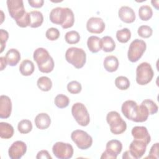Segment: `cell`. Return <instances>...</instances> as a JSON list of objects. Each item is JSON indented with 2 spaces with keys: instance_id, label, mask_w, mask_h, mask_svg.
Returning a JSON list of instances; mask_svg holds the SVG:
<instances>
[{
  "instance_id": "cell-1",
  "label": "cell",
  "mask_w": 159,
  "mask_h": 159,
  "mask_svg": "<svg viewBox=\"0 0 159 159\" xmlns=\"http://www.w3.org/2000/svg\"><path fill=\"white\" fill-rule=\"evenodd\" d=\"M121 111L127 119L135 122H145L149 116L148 111L144 105L141 104L139 106L132 100H127L123 102Z\"/></svg>"
},
{
  "instance_id": "cell-2",
  "label": "cell",
  "mask_w": 159,
  "mask_h": 159,
  "mask_svg": "<svg viewBox=\"0 0 159 159\" xmlns=\"http://www.w3.org/2000/svg\"><path fill=\"white\" fill-rule=\"evenodd\" d=\"M49 17L52 23L60 25L63 29L71 27L75 22L73 12L68 7H57L52 9Z\"/></svg>"
},
{
  "instance_id": "cell-3",
  "label": "cell",
  "mask_w": 159,
  "mask_h": 159,
  "mask_svg": "<svg viewBox=\"0 0 159 159\" xmlns=\"http://www.w3.org/2000/svg\"><path fill=\"white\" fill-rule=\"evenodd\" d=\"M7 6L9 13L18 26L25 27L27 25L29 12L25 11L22 0H7Z\"/></svg>"
},
{
  "instance_id": "cell-4",
  "label": "cell",
  "mask_w": 159,
  "mask_h": 159,
  "mask_svg": "<svg viewBox=\"0 0 159 159\" xmlns=\"http://www.w3.org/2000/svg\"><path fill=\"white\" fill-rule=\"evenodd\" d=\"M33 58L36 61L40 71L48 73L53 70L54 61L45 48L40 47L35 49L34 52Z\"/></svg>"
},
{
  "instance_id": "cell-5",
  "label": "cell",
  "mask_w": 159,
  "mask_h": 159,
  "mask_svg": "<svg viewBox=\"0 0 159 159\" xmlns=\"http://www.w3.org/2000/svg\"><path fill=\"white\" fill-rule=\"evenodd\" d=\"M66 60L77 69L83 67L86 61L84 50L78 47H70L65 53Z\"/></svg>"
},
{
  "instance_id": "cell-6",
  "label": "cell",
  "mask_w": 159,
  "mask_h": 159,
  "mask_svg": "<svg viewBox=\"0 0 159 159\" xmlns=\"http://www.w3.org/2000/svg\"><path fill=\"white\" fill-rule=\"evenodd\" d=\"M106 120L110 126L111 132L116 135L121 134L125 131L127 124L117 111H111L106 116Z\"/></svg>"
},
{
  "instance_id": "cell-7",
  "label": "cell",
  "mask_w": 159,
  "mask_h": 159,
  "mask_svg": "<svg viewBox=\"0 0 159 159\" xmlns=\"http://www.w3.org/2000/svg\"><path fill=\"white\" fill-rule=\"evenodd\" d=\"M154 75L152 66L147 62L139 64L136 69V82L140 85L149 83Z\"/></svg>"
},
{
  "instance_id": "cell-8",
  "label": "cell",
  "mask_w": 159,
  "mask_h": 159,
  "mask_svg": "<svg viewBox=\"0 0 159 159\" xmlns=\"http://www.w3.org/2000/svg\"><path fill=\"white\" fill-rule=\"evenodd\" d=\"M147 48L146 43L144 40L136 39L134 40L130 44L127 57L131 62L137 61L143 55Z\"/></svg>"
},
{
  "instance_id": "cell-9",
  "label": "cell",
  "mask_w": 159,
  "mask_h": 159,
  "mask_svg": "<svg viewBox=\"0 0 159 159\" xmlns=\"http://www.w3.org/2000/svg\"><path fill=\"white\" fill-rule=\"evenodd\" d=\"M71 114L76 122L81 126H87L90 122L89 112L83 103L76 102L71 107Z\"/></svg>"
},
{
  "instance_id": "cell-10",
  "label": "cell",
  "mask_w": 159,
  "mask_h": 159,
  "mask_svg": "<svg viewBox=\"0 0 159 159\" xmlns=\"http://www.w3.org/2000/svg\"><path fill=\"white\" fill-rule=\"evenodd\" d=\"M71 139L76 146L81 150L89 148L93 143V139L86 132L82 130H75L71 134Z\"/></svg>"
},
{
  "instance_id": "cell-11",
  "label": "cell",
  "mask_w": 159,
  "mask_h": 159,
  "mask_svg": "<svg viewBox=\"0 0 159 159\" xmlns=\"http://www.w3.org/2000/svg\"><path fill=\"white\" fill-rule=\"evenodd\" d=\"M52 152L54 155L59 159H69L73 157L74 151L71 144L57 142L53 145Z\"/></svg>"
},
{
  "instance_id": "cell-12",
  "label": "cell",
  "mask_w": 159,
  "mask_h": 159,
  "mask_svg": "<svg viewBox=\"0 0 159 159\" xmlns=\"http://www.w3.org/2000/svg\"><path fill=\"white\" fill-rule=\"evenodd\" d=\"M122 149V144L120 141L116 139L111 140L106 143V150L102 153L101 158L116 159Z\"/></svg>"
},
{
  "instance_id": "cell-13",
  "label": "cell",
  "mask_w": 159,
  "mask_h": 159,
  "mask_svg": "<svg viewBox=\"0 0 159 159\" xmlns=\"http://www.w3.org/2000/svg\"><path fill=\"white\" fill-rule=\"evenodd\" d=\"M27 151L26 144L20 140H17L12 143L8 150L9 157L12 159L20 158Z\"/></svg>"
},
{
  "instance_id": "cell-14",
  "label": "cell",
  "mask_w": 159,
  "mask_h": 159,
  "mask_svg": "<svg viewBox=\"0 0 159 159\" xmlns=\"http://www.w3.org/2000/svg\"><path fill=\"white\" fill-rule=\"evenodd\" d=\"M86 29L91 33L101 34L105 29V23L100 17H92L87 21Z\"/></svg>"
},
{
  "instance_id": "cell-15",
  "label": "cell",
  "mask_w": 159,
  "mask_h": 159,
  "mask_svg": "<svg viewBox=\"0 0 159 159\" xmlns=\"http://www.w3.org/2000/svg\"><path fill=\"white\" fill-rule=\"evenodd\" d=\"M132 135L134 139L143 142L147 145L151 141V137L148 132L147 129L144 126H135L131 131Z\"/></svg>"
},
{
  "instance_id": "cell-16",
  "label": "cell",
  "mask_w": 159,
  "mask_h": 159,
  "mask_svg": "<svg viewBox=\"0 0 159 159\" xmlns=\"http://www.w3.org/2000/svg\"><path fill=\"white\" fill-rule=\"evenodd\" d=\"M147 145L143 142L134 139L129 145V152L134 159L140 158L145 153Z\"/></svg>"
},
{
  "instance_id": "cell-17",
  "label": "cell",
  "mask_w": 159,
  "mask_h": 159,
  "mask_svg": "<svg viewBox=\"0 0 159 159\" xmlns=\"http://www.w3.org/2000/svg\"><path fill=\"white\" fill-rule=\"evenodd\" d=\"M12 111V102L9 97L6 95L0 96V117L7 119L11 116Z\"/></svg>"
},
{
  "instance_id": "cell-18",
  "label": "cell",
  "mask_w": 159,
  "mask_h": 159,
  "mask_svg": "<svg viewBox=\"0 0 159 159\" xmlns=\"http://www.w3.org/2000/svg\"><path fill=\"white\" fill-rule=\"evenodd\" d=\"M118 15L120 20L125 23H132L135 20L134 11L130 7L127 6H123L119 9Z\"/></svg>"
},
{
  "instance_id": "cell-19",
  "label": "cell",
  "mask_w": 159,
  "mask_h": 159,
  "mask_svg": "<svg viewBox=\"0 0 159 159\" xmlns=\"http://www.w3.org/2000/svg\"><path fill=\"white\" fill-rule=\"evenodd\" d=\"M35 124L36 127L40 129L44 130L49 127L51 124V119L50 116L47 113H40L35 117Z\"/></svg>"
},
{
  "instance_id": "cell-20",
  "label": "cell",
  "mask_w": 159,
  "mask_h": 159,
  "mask_svg": "<svg viewBox=\"0 0 159 159\" xmlns=\"http://www.w3.org/2000/svg\"><path fill=\"white\" fill-rule=\"evenodd\" d=\"M119 60L114 55L107 56L103 61V65L106 71L108 72L116 71L119 67Z\"/></svg>"
},
{
  "instance_id": "cell-21",
  "label": "cell",
  "mask_w": 159,
  "mask_h": 159,
  "mask_svg": "<svg viewBox=\"0 0 159 159\" xmlns=\"http://www.w3.org/2000/svg\"><path fill=\"white\" fill-rule=\"evenodd\" d=\"M5 58L9 65L16 66L20 60V52L16 48H11L6 53Z\"/></svg>"
},
{
  "instance_id": "cell-22",
  "label": "cell",
  "mask_w": 159,
  "mask_h": 159,
  "mask_svg": "<svg viewBox=\"0 0 159 159\" xmlns=\"http://www.w3.org/2000/svg\"><path fill=\"white\" fill-rule=\"evenodd\" d=\"M30 27L37 28L40 27L43 22V16L41 12L39 11H32L29 12Z\"/></svg>"
},
{
  "instance_id": "cell-23",
  "label": "cell",
  "mask_w": 159,
  "mask_h": 159,
  "mask_svg": "<svg viewBox=\"0 0 159 159\" xmlns=\"http://www.w3.org/2000/svg\"><path fill=\"white\" fill-rule=\"evenodd\" d=\"M87 45L92 53H97L102 48L101 39L98 36H90L88 39Z\"/></svg>"
},
{
  "instance_id": "cell-24",
  "label": "cell",
  "mask_w": 159,
  "mask_h": 159,
  "mask_svg": "<svg viewBox=\"0 0 159 159\" xmlns=\"http://www.w3.org/2000/svg\"><path fill=\"white\" fill-rule=\"evenodd\" d=\"M35 70L34 63L28 59L23 60L19 66V71L23 76L31 75Z\"/></svg>"
},
{
  "instance_id": "cell-25",
  "label": "cell",
  "mask_w": 159,
  "mask_h": 159,
  "mask_svg": "<svg viewBox=\"0 0 159 159\" xmlns=\"http://www.w3.org/2000/svg\"><path fill=\"white\" fill-rule=\"evenodd\" d=\"M14 135V128L9 123L0 122V137L1 139H8Z\"/></svg>"
},
{
  "instance_id": "cell-26",
  "label": "cell",
  "mask_w": 159,
  "mask_h": 159,
  "mask_svg": "<svg viewBox=\"0 0 159 159\" xmlns=\"http://www.w3.org/2000/svg\"><path fill=\"white\" fill-rule=\"evenodd\" d=\"M102 48L104 52H111L116 48V43L113 39L110 36H104L101 39Z\"/></svg>"
},
{
  "instance_id": "cell-27",
  "label": "cell",
  "mask_w": 159,
  "mask_h": 159,
  "mask_svg": "<svg viewBox=\"0 0 159 159\" xmlns=\"http://www.w3.org/2000/svg\"><path fill=\"white\" fill-rule=\"evenodd\" d=\"M38 88L43 91H48L52 87V80L47 76L40 77L37 82Z\"/></svg>"
},
{
  "instance_id": "cell-28",
  "label": "cell",
  "mask_w": 159,
  "mask_h": 159,
  "mask_svg": "<svg viewBox=\"0 0 159 159\" xmlns=\"http://www.w3.org/2000/svg\"><path fill=\"white\" fill-rule=\"evenodd\" d=\"M139 16L142 20H149L153 15V11L150 6L148 5H143L140 7L139 9Z\"/></svg>"
},
{
  "instance_id": "cell-29",
  "label": "cell",
  "mask_w": 159,
  "mask_h": 159,
  "mask_svg": "<svg viewBox=\"0 0 159 159\" xmlns=\"http://www.w3.org/2000/svg\"><path fill=\"white\" fill-rule=\"evenodd\" d=\"M131 37V32L127 28L118 30L116 32V38L120 43H127Z\"/></svg>"
},
{
  "instance_id": "cell-30",
  "label": "cell",
  "mask_w": 159,
  "mask_h": 159,
  "mask_svg": "<svg viewBox=\"0 0 159 159\" xmlns=\"http://www.w3.org/2000/svg\"><path fill=\"white\" fill-rule=\"evenodd\" d=\"M17 129L20 134H28L32 129V124L30 120L23 119L20 120L17 125Z\"/></svg>"
},
{
  "instance_id": "cell-31",
  "label": "cell",
  "mask_w": 159,
  "mask_h": 159,
  "mask_svg": "<svg viewBox=\"0 0 159 159\" xmlns=\"http://www.w3.org/2000/svg\"><path fill=\"white\" fill-rule=\"evenodd\" d=\"M54 103L58 108H65L68 106L70 103V99L66 95L60 94L56 96V97L55 98Z\"/></svg>"
},
{
  "instance_id": "cell-32",
  "label": "cell",
  "mask_w": 159,
  "mask_h": 159,
  "mask_svg": "<svg viewBox=\"0 0 159 159\" xmlns=\"http://www.w3.org/2000/svg\"><path fill=\"white\" fill-rule=\"evenodd\" d=\"M65 39L69 44H75L79 42L80 40V35L77 31L70 30L65 34Z\"/></svg>"
},
{
  "instance_id": "cell-33",
  "label": "cell",
  "mask_w": 159,
  "mask_h": 159,
  "mask_svg": "<svg viewBox=\"0 0 159 159\" xmlns=\"http://www.w3.org/2000/svg\"><path fill=\"white\" fill-rule=\"evenodd\" d=\"M115 84L120 90H126L130 86L129 80L124 76H117L115 80Z\"/></svg>"
},
{
  "instance_id": "cell-34",
  "label": "cell",
  "mask_w": 159,
  "mask_h": 159,
  "mask_svg": "<svg viewBox=\"0 0 159 159\" xmlns=\"http://www.w3.org/2000/svg\"><path fill=\"white\" fill-rule=\"evenodd\" d=\"M141 104H142L147 107V109L148 111L149 115L155 114L158 112V106L154 101H153L151 99H145L142 101Z\"/></svg>"
},
{
  "instance_id": "cell-35",
  "label": "cell",
  "mask_w": 159,
  "mask_h": 159,
  "mask_svg": "<svg viewBox=\"0 0 159 159\" xmlns=\"http://www.w3.org/2000/svg\"><path fill=\"white\" fill-rule=\"evenodd\" d=\"M137 33L142 38H148L152 36L153 30L150 26L143 25L138 28Z\"/></svg>"
},
{
  "instance_id": "cell-36",
  "label": "cell",
  "mask_w": 159,
  "mask_h": 159,
  "mask_svg": "<svg viewBox=\"0 0 159 159\" xmlns=\"http://www.w3.org/2000/svg\"><path fill=\"white\" fill-rule=\"evenodd\" d=\"M67 89L71 94L80 93L82 89L81 84L77 81H70L67 84Z\"/></svg>"
},
{
  "instance_id": "cell-37",
  "label": "cell",
  "mask_w": 159,
  "mask_h": 159,
  "mask_svg": "<svg viewBox=\"0 0 159 159\" xmlns=\"http://www.w3.org/2000/svg\"><path fill=\"white\" fill-rule=\"evenodd\" d=\"M60 34L58 29L55 27H50L48 29L45 33L46 37L51 41L56 40L58 39L60 37Z\"/></svg>"
},
{
  "instance_id": "cell-38",
  "label": "cell",
  "mask_w": 159,
  "mask_h": 159,
  "mask_svg": "<svg viewBox=\"0 0 159 159\" xmlns=\"http://www.w3.org/2000/svg\"><path fill=\"white\" fill-rule=\"evenodd\" d=\"M9 38L8 32L1 29H0V41H1V51L0 53H2L6 47V43Z\"/></svg>"
},
{
  "instance_id": "cell-39",
  "label": "cell",
  "mask_w": 159,
  "mask_h": 159,
  "mask_svg": "<svg viewBox=\"0 0 159 159\" xmlns=\"http://www.w3.org/2000/svg\"><path fill=\"white\" fill-rule=\"evenodd\" d=\"M158 143H155L153 144L149 152V155L146 158H152V159H158Z\"/></svg>"
},
{
  "instance_id": "cell-40",
  "label": "cell",
  "mask_w": 159,
  "mask_h": 159,
  "mask_svg": "<svg viewBox=\"0 0 159 159\" xmlns=\"http://www.w3.org/2000/svg\"><path fill=\"white\" fill-rule=\"evenodd\" d=\"M36 158L37 159H41V158L52 159V157L50 156V155L49 154V153L47 150H42L38 152V153L36 156Z\"/></svg>"
},
{
  "instance_id": "cell-41",
  "label": "cell",
  "mask_w": 159,
  "mask_h": 159,
  "mask_svg": "<svg viewBox=\"0 0 159 159\" xmlns=\"http://www.w3.org/2000/svg\"><path fill=\"white\" fill-rule=\"evenodd\" d=\"M28 2L30 6L35 8H39L43 5L44 1L43 0H29Z\"/></svg>"
},
{
  "instance_id": "cell-42",
  "label": "cell",
  "mask_w": 159,
  "mask_h": 159,
  "mask_svg": "<svg viewBox=\"0 0 159 159\" xmlns=\"http://www.w3.org/2000/svg\"><path fill=\"white\" fill-rule=\"evenodd\" d=\"M0 62H1V71L3 70L7 65V61L5 58V57H0Z\"/></svg>"
},
{
  "instance_id": "cell-43",
  "label": "cell",
  "mask_w": 159,
  "mask_h": 159,
  "mask_svg": "<svg viewBox=\"0 0 159 159\" xmlns=\"http://www.w3.org/2000/svg\"><path fill=\"white\" fill-rule=\"evenodd\" d=\"M122 158L123 159H130V158H132V159H134V157H132V155L130 154V152L129 150L127 151H125L123 155H122Z\"/></svg>"
},
{
  "instance_id": "cell-44",
  "label": "cell",
  "mask_w": 159,
  "mask_h": 159,
  "mask_svg": "<svg viewBox=\"0 0 159 159\" xmlns=\"http://www.w3.org/2000/svg\"><path fill=\"white\" fill-rule=\"evenodd\" d=\"M158 0H157V1H152L151 2L152 4H153V6L157 9H158Z\"/></svg>"
}]
</instances>
